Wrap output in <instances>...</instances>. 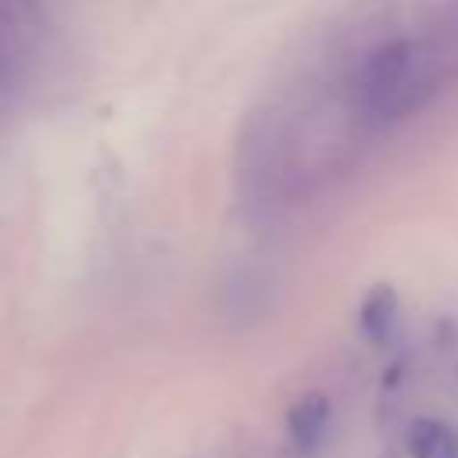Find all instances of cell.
Here are the masks:
<instances>
[{
	"label": "cell",
	"instance_id": "3",
	"mask_svg": "<svg viewBox=\"0 0 458 458\" xmlns=\"http://www.w3.org/2000/svg\"><path fill=\"white\" fill-rule=\"evenodd\" d=\"M408 64H411V47L408 43H390V47L376 50L372 61L365 64V93H369V100L386 104L401 89Z\"/></svg>",
	"mask_w": 458,
	"mask_h": 458
},
{
	"label": "cell",
	"instance_id": "4",
	"mask_svg": "<svg viewBox=\"0 0 458 458\" xmlns=\"http://www.w3.org/2000/svg\"><path fill=\"white\" fill-rule=\"evenodd\" d=\"M411 458H458V433L440 419H415L408 426Z\"/></svg>",
	"mask_w": 458,
	"mask_h": 458
},
{
	"label": "cell",
	"instance_id": "1",
	"mask_svg": "<svg viewBox=\"0 0 458 458\" xmlns=\"http://www.w3.org/2000/svg\"><path fill=\"white\" fill-rule=\"evenodd\" d=\"M329 415H333V404L326 394L318 390H308L301 394L290 411H286V433H290V444L297 451H315L322 440H326V429H329Z\"/></svg>",
	"mask_w": 458,
	"mask_h": 458
},
{
	"label": "cell",
	"instance_id": "2",
	"mask_svg": "<svg viewBox=\"0 0 458 458\" xmlns=\"http://www.w3.org/2000/svg\"><path fill=\"white\" fill-rule=\"evenodd\" d=\"M358 326L365 333L369 344L376 347H386L397 340V329H401V301H397V290L386 286V283H376L361 308H358Z\"/></svg>",
	"mask_w": 458,
	"mask_h": 458
}]
</instances>
